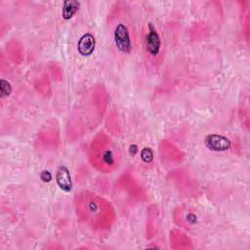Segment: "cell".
<instances>
[{"label":"cell","mask_w":250,"mask_h":250,"mask_svg":"<svg viewBox=\"0 0 250 250\" xmlns=\"http://www.w3.org/2000/svg\"><path fill=\"white\" fill-rule=\"evenodd\" d=\"M1 98L9 96L12 93V86L11 84L6 81L5 79H1Z\"/></svg>","instance_id":"obj_9"},{"label":"cell","mask_w":250,"mask_h":250,"mask_svg":"<svg viewBox=\"0 0 250 250\" xmlns=\"http://www.w3.org/2000/svg\"><path fill=\"white\" fill-rule=\"evenodd\" d=\"M95 48H96V38L90 32L83 34L77 42V51L83 57L91 56L94 53Z\"/></svg>","instance_id":"obj_5"},{"label":"cell","mask_w":250,"mask_h":250,"mask_svg":"<svg viewBox=\"0 0 250 250\" xmlns=\"http://www.w3.org/2000/svg\"><path fill=\"white\" fill-rule=\"evenodd\" d=\"M80 3L76 0H65L62 3V17L63 20L68 21L70 20L79 10Z\"/></svg>","instance_id":"obj_7"},{"label":"cell","mask_w":250,"mask_h":250,"mask_svg":"<svg viewBox=\"0 0 250 250\" xmlns=\"http://www.w3.org/2000/svg\"><path fill=\"white\" fill-rule=\"evenodd\" d=\"M141 159L145 163H150L153 159V152L149 147H144L141 151Z\"/></svg>","instance_id":"obj_8"},{"label":"cell","mask_w":250,"mask_h":250,"mask_svg":"<svg viewBox=\"0 0 250 250\" xmlns=\"http://www.w3.org/2000/svg\"><path fill=\"white\" fill-rule=\"evenodd\" d=\"M144 45L146 53L148 56L151 58H157L159 56L161 50V38L156 27L151 21L146 23Z\"/></svg>","instance_id":"obj_3"},{"label":"cell","mask_w":250,"mask_h":250,"mask_svg":"<svg viewBox=\"0 0 250 250\" xmlns=\"http://www.w3.org/2000/svg\"><path fill=\"white\" fill-rule=\"evenodd\" d=\"M40 179H41L43 182L48 183V182H50V181L52 180V174H51L48 170H44V171H42L41 174H40Z\"/></svg>","instance_id":"obj_10"},{"label":"cell","mask_w":250,"mask_h":250,"mask_svg":"<svg viewBox=\"0 0 250 250\" xmlns=\"http://www.w3.org/2000/svg\"><path fill=\"white\" fill-rule=\"evenodd\" d=\"M113 42L117 51L124 55L132 52V38L128 26L124 22H117L113 28Z\"/></svg>","instance_id":"obj_2"},{"label":"cell","mask_w":250,"mask_h":250,"mask_svg":"<svg viewBox=\"0 0 250 250\" xmlns=\"http://www.w3.org/2000/svg\"><path fill=\"white\" fill-rule=\"evenodd\" d=\"M56 182L59 188L64 192H69L72 189L70 172L65 165H61L58 167L56 172Z\"/></svg>","instance_id":"obj_6"},{"label":"cell","mask_w":250,"mask_h":250,"mask_svg":"<svg viewBox=\"0 0 250 250\" xmlns=\"http://www.w3.org/2000/svg\"><path fill=\"white\" fill-rule=\"evenodd\" d=\"M93 165L103 171H110L118 165L117 148L109 141L93 142L91 146Z\"/></svg>","instance_id":"obj_1"},{"label":"cell","mask_w":250,"mask_h":250,"mask_svg":"<svg viewBox=\"0 0 250 250\" xmlns=\"http://www.w3.org/2000/svg\"><path fill=\"white\" fill-rule=\"evenodd\" d=\"M207 148L212 151H226L231 147V142L226 136L220 134H209L204 139Z\"/></svg>","instance_id":"obj_4"}]
</instances>
